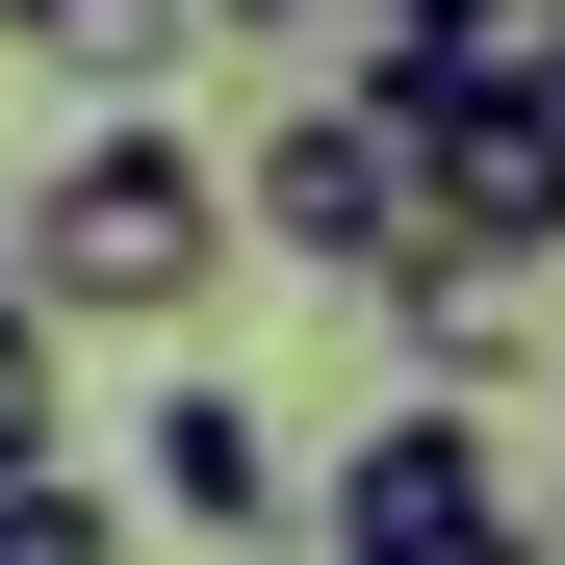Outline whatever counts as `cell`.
I'll return each instance as SVG.
<instances>
[{"label": "cell", "instance_id": "obj_1", "mask_svg": "<svg viewBox=\"0 0 565 565\" xmlns=\"http://www.w3.org/2000/svg\"><path fill=\"white\" fill-rule=\"evenodd\" d=\"M232 257H257V232H232V154H180L154 104H104V129L26 180V232H0V282H26L52 334H180Z\"/></svg>", "mask_w": 565, "mask_h": 565}, {"label": "cell", "instance_id": "obj_2", "mask_svg": "<svg viewBox=\"0 0 565 565\" xmlns=\"http://www.w3.org/2000/svg\"><path fill=\"white\" fill-rule=\"evenodd\" d=\"M232 232L386 309V282L437 257V154H412V104H386V77H282V129L232 154Z\"/></svg>", "mask_w": 565, "mask_h": 565}, {"label": "cell", "instance_id": "obj_3", "mask_svg": "<svg viewBox=\"0 0 565 565\" xmlns=\"http://www.w3.org/2000/svg\"><path fill=\"white\" fill-rule=\"evenodd\" d=\"M334 565H540V462L462 412V386L360 412L334 437Z\"/></svg>", "mask_w": 565, "mask_h": 565}, {"label": "cell", "instance_id": "obj_4", "mask_svg": "<svg viewBox=\"0 0 565 565\" xmlns=\"http://www.w3.org/2000/svg\"><path fill=\"white\" fill-rule=\"evenodd\" d=\"M129 489H154V540H309V462H282V412L257 386H154V437H129Z\"/></svg>", "mask_w": 565, "mask_h": 565}, {"label": "cell", "instance_id": "obj_5", "mask_svg": "<svg viewBox=\"0 0 565 565\" xmlns=\"http://www.w3.org/2000/svg\"><path fill=\"white\" fill-rule=\"evenodd\" d=\"M386 334H412V386H462V412H489V386H540V360H565V257L437 232V257L386 282Z\"/></svg>", "mask_w": 565, "mask_h": 565}, {"label": "cell", "instance_id": "obj_6", "mask_svg": "<svg viewBox=\"0 0 565 565\" xmlns=\"http://www.w3.org/2000/svg\"><path fill=\"white\" fill-rule=\"evenodd\" d=\"M412 154H437V232L565 257V104H412Z\"/></svg>", "mask_w": 565, "mask_h": 565}, {"label": "cell", "instance_id": "obj_7", "mask_svg": "<svg viewBox=\"0 0 565 565\" xmlns=\"http://www.w3.org/2000/svg\"><path fill=\"white\" fill-rule=\"evenodd\" d=\"M386 104H565V0H386Z\"/></svg>", "mask_w": 565, "mask_h": 565}, {"label": "cell", "instance_id": "obj_8", "mask_svg": "<svg viewBox=\"0 0 565 565\" xmlns=\"http://www.w3.org/2000/svg\"><path fill=\"white\" fill-rule=\"evenodd\" d=\"M0 52H26L52 104H154L180 77V0H0Z\"/></svg>", "mask_w": 565, "mask_h": 565}, {"label": "cell", "instance_id": "obj_9", "mask_svg": "<svg viewBox=\"0 0 565 565\" xmlns=\"http://www.w3.org/2000/svg\"><path fill=\"white\" fill-rule=\"evenodd\" d=\"M52 462H77V334L0 282V489H52Z\"/></svg>", "mask_w": 565, "mask_h": 565}, {"label": "cell", "instance_id": "obj_10", "mask_svg": "<svg viewBox=\"0 0 565 565\" xmlns=\"http://www.w3.org/2000/svg\"><path fill=\"white\" fill-rule=\"evenodd\" d=\"M206 52H282V77H386V0H180Z\"/></svg>", "mask_w": 565, "mask_h": 565}, {"label": "cell", "instance_id": "obj_11", "mask_svg": "<svg viewBox=\"0 0 565 565\" xmlns=\"http://www.w3.org/2000/svg\"><path fill=\"white\" fill-rule=\"evenodd\" d=\"M0 565H129V514L77 489V462H52V489H0Z\"/></svg>", "mask_w": 565, "mask_h": 565}]
</instances>
